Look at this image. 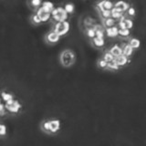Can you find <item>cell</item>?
Wrapping results in <instances>:
<instances>
[{"mask_svg":"<svg viewBox=\"0 0 146 146\" xmlns=\"http://www.w3.org/2000/svg\"><path fill=\"white\" fill-rule=\"evenodd\" d=\"M58 60L63 68H70L76 63L77 60L76 53L71 48H64L59 53Z\"/></svg>","mask_w":146,"mask_h":146,"instance_id":"1","label":"cell"},{"mask_svg":"<svg viewBox=\"0 0 146 146\" xmlns=\"http://www.w3.org/2000/svg\"><path fill=\"white\" fill-rule=\"evenodd\" d=\"M70 15L65 10L63 7H55L54 10L51 12V21L52 22H61V21H68Z\"/></svg>","mask_w":146,"mask_h":146,"instance_id":"2","label":"cell"},{"mask_svg":"<svg viewBox=\"0 0 146 146\" xmlns=\"http://www.w3.org/2000/svg\"><path fill=\"white\" fill-rule=\"evenodd\" d=\"M4 103L6 105L7 113L11 114V115H17V114L20 112V111L22 110V107H23L22 103L16 98L11 100H8L7 102H4Z\"/></svg>","mask_w":146,"mask_h":146,"instance_id":"3","label":"cell"},{"mask_svg":"<svg viewBox=\"0 0 146 146\" xmlns=\"http://www.w3.org/2000/svg\"><path fill=\"white\" fill-rule=\"evenodd\" d=\"M70 29V24L68 21H61V22H52L51 29L54 31H56L58 34L60 36L66 35Z\"/></svg>","mask_w":146,"mask_h":146,"instance_id":"4","label":"cell"},{"mask_svg":"<svg viewBox=\"0 0 146 146\" xmlns=\"http://www.w3.org/2000/svg\"><path fill=\"white\" fill-rule=\"evenodd\" d=\"M114 7V3L111 0H99L95 3V8L99 13L103 10H111Z\"/></svg>","mask_w":146,"mask_h":146,"instance_id":"5","label":"cell"},{"mask_svg":"<svg viewBox=\"0 0 146 146\" xmlns=\"http://www.w3.org/2000/svg\"><path fill=\"white\" fill-rule=\"evenodd\" d=\"M60 35L58 34L56 31H54L52 29H50L48 31L47 33L44 36V41L48 45H53L55 43H57L60 39Z\"/></svg>","mask_w":146,"mask_h":146,"instance_id":"6","label":"cell"},{"mask_svg":"<svg viewBox=\"0 0 146 146\" xmlns=\"http://www.w3.org/2000/svg\"><path fill=\"white\" fill-rule=\"evenodd\" d=\"M50 120V134L56 135L61 130V121L58 118H51Z\"/></svg>","mask_w":146,"mask_h":146,"instance_id":"7","label":"cell"},{"mask_svg":"<svg viewBox=\"0 0 146 146\" xmlns=\"http://www.w3.org/2000/svg\"><path fill=\"white\" fill-rule=\"evenodd\" d=\"M130 7H131L130 3L127 1H124V0H118V1L114 3V7L123 14L128 10V8Z\"/></svg>","mask_w":146,"mask_h":146,"instance_id":"8","label":"cell"},{"mask_svg":"<svg viewBox=\"0 0 146 146\" xmlns=\"http://www.w3.org/2000/svg\"><path fill=\"white\" fill-rule=\"evenodd\" d=\"M39 128L43 133L51 135L50 134V120L49 119H44V120L41 121L39 124Z\"/></svg>","mask_w":146,"mask_h":146,"instance_id":"9","label":"cell"},{"mask_svg":"<svg viewBox=\"0 0 146 146\" xmlns=\"http://www.w3.org/2000/svg\"><path fill=\"white\" fill-rule=\"evenodd\" d=\"M35 12L39 15V17H41V19H42V22H47L48 20H51V13L45 12L44 9L41 7L38 9V10H36Z\"/></svg>","mask_w":146,"mask_h":146,"instance_id":"10","label":"cell"},{"mask_svg":"<svg viewBox=\"0 0 146 146\" xmlns=\"http://www.w3.org/2000/svg\"><path fill=\"white\" fill-rule=\"evenodd\" d=\"M108 50H109V51L111 52L115 58H117V57H119V56H121V55H122V48H121V46L118 45V44H114V45H112L111 47Z\"/></svg>","mask_w":146,"mask_h":146,"instance_id":"11","label":"cell"},{"mask_svg":"<svg viewBox=\"0 0 146 146\" xmlns=\"http://www.w3.org/2000/svg\"><path fill=\"white\" fill-rule=\"evenodd\" d=\"M44 0H27V6H29L32 10H38V9L42 6Z\"/></svg>","mask_w":146,"mask_h":146,"instance_id":"12","label":"cell"},{"mask_svg":"<svg viewBox=\"0 0 146 146\" xmlns=\"http://www.w3.org/2000/svg\"><path fill=\"white\" fill-rule=\"evenodd\" d=\"M115 59L117 60L118 64L120 65V67H125L127 66L128 64H130L131 63V58L129 57H127L125 56V55H121V56H119L117 58H115Z\"/></svg>","mask_w":146,"mask_h":146,"instance_id":"13","label":"cell"},{"mask_svg":"<svg viewBox=\"0 0 146 146\" xmlns=\"http://www.w3.org/2000/svg\"><path fill=\"white\" fill-rule=\"evenodd\" d=\"M105 34L108 36H111V38H115V36H119V27H117V25L107 27V29H105Z\"/></svg>","mask_w":146,"mask_h":146,"instance_id":"14","label":"cell"},{"mask_svg":"<svg viewBox=\"0 0 146 146\" xmlns=\"http://www.w3.org/2000/svg\"><path fill=\"white\" fill-rule=\"evenodd\" d=\"M121 48H122V54L123 55H125V56L129 57V58L131 57L132 55H133V53H134V48H132L129 43L122 44Z\"/></svg>","mask_w":146,"mask_h":146,"instance_id":"15","label":"cell"},{"mask_svg":"<svg viewBox=\"0 0 146 146\" xmlns=\"http://www.w3.org/2000/svg\"><path fill=\"white\" fill-rule=\"evenodd\" d=\"M117 20L115 18H113L112 17H108V18H104V19H102V25L107 29V27H111L113 26H116L117 25Z\"/></svg>","mask_w":146,"mask_h":146,"instance_id":"16","label":"cell"},{"mask_svg":"<svg viewBox=\"0 0 146 146\" xmlns=\"http://www.w3.org/2000/svg\"><path fill=\"white\" fill-rule=\"evenodd\" d=\"M90 42L95 48H102L104 47L105 45V40L102 38H98V36H95L92 39H90Z\"/></svg>","mask_w":146,"mask_h":146,"instance_id":"17","label":"cell"},{"mask_svg":"<svg viewBox=\"0 0 146 146\" xmlns=\"http://www.w3.org/2000/svg\"><path fill=\"white\" fill-rule=\"evenodd\" d=\"M29 21L32 25H35V26H38L40 24H42V19H41V17H39L38 14H36V12H34L32 15H30L29 17Z\"/></svg>","mask_w":146,"mask_h":146,"instance_id":"18","label":"cell"},{"mask_svg":"<svg viewBox=\"0 0 146 146\" xmlns=\"http://www.w3.org/2000/svg\"><path fill=\"white\" fill-rule=\"evenodd\" d=\"M41 7H42V8L44 9V11H45V12H47V13H51V12L54 10V8H55V5H54L53 2L48 1V0H46V1L43 2L42 6H41Z\"/></svg>","mask_w":146,"mask_h":146,"instance_id":"19","label":"cell"},{"mask_svg":"<svg viewBox=\"0 0 146 146\" xmlns=\"http://www.w3.org/2000/svg\"><path fill=\"white\" fill-rule=\"evenodd\" d=\"M15 95L13 93L9 92L7 90H3L2 92H1V99H2V102H7L8 100H11L13 99H15Z\"/></svg>","mask_w":146,"mask_h":146,"instance_id":"20","label":"cell"},{"mask_svg":"<svg viewBox=\"0 0 146 146\" xmlns=\"http://www.w3.org/2000/svg\"><path fill=\"white\" fill-rule=\"evenodd\" d=\"M121 68L120 65L118 64L117 60L115 58L113 59V60L111 61H110L108 63V68H107V70L109 71H111V72H115V71H118Z\"/></svg>","mask_w":146,"mask_h":146,"instance_id":"21","label":"cell"},{"mask_svg":"<svg viewBox=\"0 0 146 146\" xmlns=\"http://www.w3.org/2000/svg\"><path fill=\"white\" fill-rule=\"evenodd\" d=\"M108 61L107 60H105V59L102 57V58H98V60H97V67L98 68H100V70H107V68H108Z\"/></svg>","mask_w":146,"mask_h":146,"instance_id":"22","label":"cell"},{"mask_svg":"<svg viewBox=\"0 0 146 146\" xmlns=\"http://www.w3.org/2000/svg\"><path fill=\"white\" fill-rule=\"evenodd\" d=\"M128 43H129L134 49H138L141 46V40L137 38H134V36H131V38H129V42Z\"/></svg>","mask_w":146,"mask_h":146,"instance_id":"23","label":"cell"},{"mask_svg":"<svg viewBox=\"0 0 146 146\" xmlns=\"http://www.w3.org/2000/svg\"><path fill=\"white\" fill-rule=\"evenodd\" d=\"M85 34L90 38V40L96 36V32L95 29H93V27H87L85 29Z\"/></svg>","mask_w":146,"mask_h":146,"instance_id":"24","label":"cell"},{"mask_svg":"<svg viewBox=\"0 0 146 146\" xmlns=\"http://www.w3.org/2000/svg\"><path fill=\"white\" fill-rule=\"evenodd\" d=\"M63 7L65 8V10L68 12V15H72V14L74 13V11H75V6H74V4L71 3V2L65 3V5H64Z\"/></svg>","mask_w":146,"mask_h":146,"instance_id":"25","label":"cell"},{"mask_svg":"<svg viewBox=\"0 0 146 146\" xmlns=\"http://www.w3.org/2000/svg\"><path fill=\"white\" fill-rule=\"evenodd\" d=\"M111 11V17H112L113 18H115V19H116L117 21H118V20H120L121 17H124V14L121 13V12H120V11H119L118 9H116L115 7H113Z\"/></svg>","mask_w":146,"mask_h":146,"instance_id":"26","label":"cell"},{"mask_svg":"<svg viewBox=\"0 0 146 146\" xmlns=\"http://www.w3.org/2000/svg\"><path fill=\"white\" fill-rule=\"evenodd\" d=\"M131 35V29H119V36L121 38H128Z\"/></svg>","mask_w":146,"mask_h":146,"instance_id":"27","label":"cell"},{"mask_svg":"<svg viewBox=\"0 0 146 146\" xmlns=\"http://www.w3.org/2000/svg\"><path fill=\"white\" fill-rule=\"evenodd\" d=\"M102 57L105 59V60H107L108 62L111 61V60H113L114 58H115V57H114L113 55L109 51V50H106V51H104L102 53Z\"/></svg>","mask_w":146,"mask_h":146,"instance_id":"28","label":"cell"},{"mask_svg":"<svg viewBox=\"0 0 146 146\" xmlns=\"http://www.w3.org/2000/svg\"><path fill=\"white\" fill-rule=\"evenodd\" d=\"M125 13H126V15L128 16V17H131H131H134L135 15H136V9H135L134 7L131 6L129 8H128V10Z\"/></svg>","mask_w":146,"mask_h":146,"instance_id":"29","label":"cell"},{"mask_svg":"<svg viewBox=\"0 0 146 146\" xmlns=\"http://www.w3.org/2000/svg\"><path fill=\"white\" fill-rule=\"evenodd\" d=\"M7 134V127L4 123H1V125H0V136H1L2 139H4Z\"/></svg>","mask_w":146,"mask_h":146,"instance_id":"30","label":"cell"},{"mask_svg":"<svg viewBox=\"0 0 146 146\" xmlns=\"http://www.w3.org/2000/svg\"><path fill=\"white\" fill-rule=\"evenodd\" d=\"M100 16L102 17V19H104V18H108L111 17V10H103L102 12H100Z\"/></svg>","mask_w":146,"mask_h":146,"instance_id":"31","label":"cell"},{"mask_svg":"<svg viewBox=\"0 0 146 146\" xmlns=\"http://www.w3.org/2000/svg\"><path fill=\"white\" fill-rule=\"evenodd\" d=\"M125 25H126V29H131L133 27V20L131 17H125Z\"/></svg>","mask_w":146,"mask_h":146,"instance_id":"32","label":"cell"},{"mask_svg":"<svg viewBox=\"0 0 146 146\" xmlns=\"http://www.w3.org/2000/svg\"><path fill=\"white\" fill-rule=\"evenodd\" d=\"M6 114H8L7 111V108H6V105H5L4 102H1V104H0V115L4 117Z\"/></svg>","mask_w":146,"mask_h":146,"instance_id":"33","label":"cell"}]
</instances>
